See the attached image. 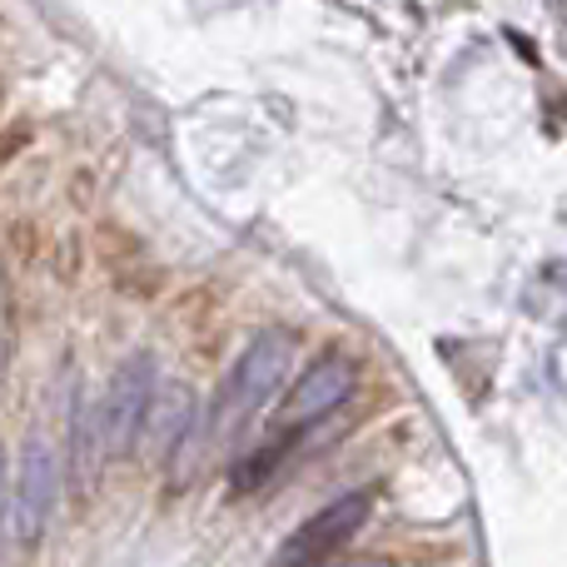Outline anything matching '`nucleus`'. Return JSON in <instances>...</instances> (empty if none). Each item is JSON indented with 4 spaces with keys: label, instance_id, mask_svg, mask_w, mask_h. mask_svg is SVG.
Wrapping results in <instances>:
<instances>
[{
    "label": "nucleus",
    "instance_id": "f257e3e1",
    "mask_svg": "<svg viewBox=\"0 0 567 567\" xmlns=\"http://www.w3.org/2000/svg\"><path fill=\"white\" fill-rule=\"evenodd\" d=\"M289 363H293V339L289 333H259L239 363L229 369V379L219 383V399H215V419H209V433L215 439H229L239 423H249L269 399L279 393V383L289 379Z\"/></svg>",
    "mask_w": 567,
    "mask_h": 567
},
{
    "label": "nucleus",
    "instance_id": "f03ea898",
    "mask_svg": "<svg viewBox=\"0 0 567 567\" xmlns=\"http://www.w3.org/2000/svg\"><path fill=\"white\" fill-rule=\"evenodd\" d=\"M55 498H60V458L45 439H30L25 453H20V473L10 478V493H6V528H10V543L20 548H35L50 528V513H55Z\"/></svg>",
    "mask_w": 567,
    "mask_h": 567
},
{
    "label": "nucleus",
    "instance_id": "7ed1b4c3",
    "mask_svg": "<svg viewBox=\"0 0 567 567\" xmlns=\"http://www.w3.org/2000/svg\"><path fill=\"white\" fill-rule=\"evenodd\" d=\"M150 393H155V359L150 353H130L115 369L105 399L95 403V433H100V458H130L145 423Z\"/></svg>",
    "mask_w": 567,
    "mask_h": 567
},
{
    "label": "nucleus",
    "instance_id": "20e7f679",
    "mask_svg": "<svg viewBox=\"0 0 567 567\" xmlns=\"http://www.w3.org/2000/svg\"><path fill=\"white\" fill-rule=\"evenodd\" d=\"M369 508H373V493H343V498H333L329 508H319L313 518H303L299 528L279 543L275 567H323V563H333L353 543V533L369 523Z\"/></svg>",
    "mask_w": 567,
    "mask_h": 567
},
{
    "label": "nucleus",
    "instance_id": "39448f33",
    "mask_svg": "<svg viewBox=\"0 0 567 567\" xmlns=\"http://www.w3.org/2000/svg\"><path fill=\"white\" fill-rule=\"evenodd\" d=\"M353 379H359V373H353V363L343 359V353L313 359L309 369L289 383V393H284V403H279V439H293L299 429L329 419V413L353 393Z\"/></svg>",
    "mask_w": 567,
    "mask_h": 567
},
{
    "label": "nucleus",
    "instance_id": "423d86ee",
    "mask_svg": "<svg viewBox=\"0 0 567 567\" xmlns=\"http://www.w3.org/2000/svg\"><path fill=\"white\" fill-rule=\"evenodd\" d=\"M189 413H195V399H189V389L179 383V389H155L150 393V409H145V423H140V439L135 449H175L179 439L189 433Z\"/></svg>",
    "mask_w": 567,
    "mask_h": 567
},
{
    "label": "nucleus",
    "instance_id": "0eeeda50",
    "mask_svg": "<svg viewBox=\"0 0 567 567\" xmlns=\"http://www.w3.org/2000/svg\"><path fill=\"white\" fill-rule=\"evenodd\" d=\"M323 567H393L389 558H339V563H323Z\"/></svg>",
    "mask_w": 567,
    "mask_h": 567
},
{
    "label": "nucleus",
    "instance_id": "6e6552de",
    "mask_svg": "<svg viewBox=\"0 0 567 567\" xmlns=\"http://www.w3.org/2000/svg\"><path fill=\"white\" fill-rule=\"evenodd\" d=\"M0 513H6V453H0Z\"/></svg>",
    "mask_w": 567,
    "mask_h": 567
}]
</instances>
